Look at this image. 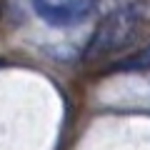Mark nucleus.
Returning a JSON list of instances; mask_svg holds the SVG:
<instances>
[{"label": "nucleus", "mask_w": 150, "mask_h": 150, "mask_svg": "<svg viewBox=\"0 0 150 150\" xmlns=\"http://www.w3.org/2000/svg\"><path fill=\"white\" fill-rule=\"evenodd\" d=\"M140 25H143V13L135 5H125V8H118V10L108 13L98 23L95 33L88 40L85 58L88 60H100V58H108V55L128 48L138 38Z\"/></svg>", "instance_id": "1"}, {"label": "nucleus", "mask_w": 150, "mask_h": 150, "mask_svg": "<svg viewBox=\"0 0 150 150\" xmlns=\"http://www.w3.org/2000/svg\"><path fill=\"white\" fill-rule=\"evenodd\" d=\"M30 3L43 23L53 28H73L95 10L98 0H30Z\"/></svg>", "instance_id": "2"}, {"label": "nucleus", "mask_w": 150, "mask_h": 150, "mask_svg": "<svg viewBox=\"0 0 150 150\" xmlns=\"http://www.w3.org/2000/svg\"><path fill=\"white\" fill-rule=\"evenodd\" d=\"M148 68H150V45H145V48L135 50L133 55H128V58L118 60L112 70H123V73H138V70H148Z\"/></svg>", "instance_id": "3"}]
</instances>
